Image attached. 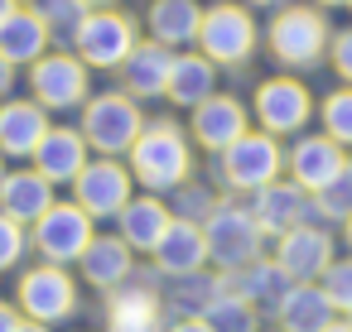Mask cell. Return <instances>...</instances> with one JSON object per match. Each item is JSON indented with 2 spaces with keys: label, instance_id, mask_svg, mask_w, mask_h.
<instances>
[{
  "label": "cell",
  "instance_id": "cell-1",
  "mask_svg": "<svg viewBox=\"0 0 352 332\" xmlns=\"http://www.w3.org/2000/svg\"><path fill=\"white\" fill-rule=\"evenodd\" d=\"M131 164H135V178H140L150 193L179 188V183L188 178V140H184V130L169 126V121H155L150 130L135 135Z\"/></svg>",
  "mask_w": 352,
  "mask_h": 332
},
{
  "label": "cell",
  "instance_id": "cell-2",
  "mask_svg": "<svg viewBox=\"0 0 352 332\" xmlns=\"http://www.w3.org/2000/svg\"><path fill=\"white\" fill-rule=\"evenodd\" d=\"M34 246L49 265H68L82 260V250L92 246V217L78 202H54L39 222H34Z\"/></svg>",
  "mask_w": 352,
  "mask_h": 332
},
{
  "label": "cell",
  "instance_id": "cell-3",
  "mask_svg": "<svg viewBox=\"0 0 352 332\" xmlns=\"http://www.w3.org/2000/svg\"><path fill=\"white\" fill-rule=\"evenodd\" d=\"M135 49V25L116 10H92L87 20H78V54L92 68H116L126 63Z\"/></svg>",
  "mask_w": 352,
  "mask_h": 332
},
{
  "label": "cell",
  "instance_id": "cell-4",
  "mask_svg": "<svg viewBox=\"0 0 352 332\" xmlns=\"http://www.w3.org/2000/svg\"><path fill=\"white\" fill-rule=\"evenodd\" d=\"M198 44L212 63H241L256 49V25L241 5H212L198 25Z\"/></svg>",
  "mask_w": 352,
  "mask_h": 332
},
{
  "label": "cell",
  "instance_id": "cell-5",
  "mask_svg": "<svg viewBox=\"0 0 352 332\" xmlns=\"http://www.w3.org/2000/svg\"><path fill=\"white\" fill-rule=\"evenodd\" d=\"M323 44H328V25H323V15L309 10V5L285 10V15L270 25V49H275L280 63L304 68V63H314V58L323 54Z\"/></svg>",
  "mask_w": 352,
  "mask_h": 332
},
{
  "label": "cell",
  "instance_id": "cell-6",
  "mask_svg": "<svg viewBox=\"0 0 352 332\" xmlns=\"http://www.w3.org/2000/svg\"><path fill=\"white\" fill-rule=\"evenodd\" d=\"M275 174H280V150L270 135H241L222 150V178L232 188L261 193L265 183H275Z\"/></svg>",
  "mask_w": 352,
  "mask_h": 332
},
{
  "label": "cell",
  "instance_id": "cell-7",
  "mask_svg": "<svg viewBox=\"0 0 352 332\" xmlns=\"http://www.w3.org/2000/svg\"><path fill=\"white\" fill-rule=\"evenodd\" d=\"M87 130H82V140L87 145H97L102 154H121V150H131L135 145V135H140V111H135V102H126V97H97L92 106H87V121H82Z\"/></svg>",
  "mask_w": 352,
  "mask_h": 332
},
{
  "label": "cell",
  "instance_id": "cell-8",
  "mask_svg": "<svg viewBox=\"0 0 352 332\" xmlns=\"http://www.w3.org/2000/svg\"><path fill=\"white\" fill-rule=\"evenodd\" d=\"M203 241H208V255H212L217 265L236 270V265H246V260L256 255V246H261V226H256V217H251V212L217 207V212H212V222L203 226Z\"/></svg>",
  "mask_w": 352,
  "mask_h": 332
},
{
  "label": "cell",
  "instance_id": "cell-9",
  "mask_svg": "<svg viewBox=\"0 0 352 332\" xmlns=\"http://www.w3.org/2000/svg\"><path fill=\"white\" fill-rule=\"evenodd\" d=\"M20 308L34 318V322H58L78 308V289L73 279L63 274V265H39L20 279Z\"/></svg>",
  "mask_w": 352,
  "mask_h": 332
},
{
  "label": "cell",
  "instance_id": "cell-10",
  "mask_svg": "<svg viewBox=\"0 0 352 332\" xmlns=\"http://www.w3.org/2000/svg\"><path fill=\"white\" fill-rule=\"evenodd\" d=\"M73 188H78L73 202H78L87 217H116V212L131 202V174H126L121 164H111V159L82 164V174L73 178Z\"/></svg>",
  "mask_w": 352,
  "mask_h": 332
},
{
  "label": "cell",
  "instance_id": "cell-11",
  "mask_svg": "<svg viewBox=\"0 0 352 332\" xmlns=\"http://www.w3.org/2000/svg\"><path fill=\"white\" fill-rule=\"evenodd\" d=\"M30 82H34L39 106H54V111H68V106H78V102L87 97V73H82V63L68 58V54H49V58H39Z\"/></svg>",
  "mask_w": 352,
  "mask_h": 332
},
{
  "label": "cell",
  "instance_id": "cell-12",
  "mask_svg": "<svg viewBox=\"0 0 352 332\" xmlns=\"http://www.w3.org/2000/svg\"><path fill=\"white\" fill-rule=\"evenodd\" d=\"M256 116H261L265 135H289L309 121V92L294 78H270L256 92Z\"/></svg>",
  "mask_w": 352,
  "mask_h": 332
},
{
  "label": "cell",
  "instance_id": "cell-13",
  "mask_svg": "<svg viewBox=\"0 0 352 332\" xmlns=\"http://www.w3.org/2000/svg\"><path fill=\"white\" fill-rule=\"evenodd\" d=\"M275 265H280L289 279H304V284H309V279H318V274L333 265V241H328L323 231H314V226H294V231H285Z\"/></svg>",
  "mask_w": 352,
  "mask_h": 332
},
{
  "label": "cell",
  "instance_id": "cell-14",
  "mask_svg": "<svg viewBox=\"0 0 352 332\" xmlns=\"http://www.w3.org/2000/svg\"><path fill=\"white\" fill-rule=\"evenodd\" d=\"M164 313L150 284H121L107 303V327L111 332H160Z\"/></svg>",
  "mask_w": 352,
  "mask_h": 332
},
{
  "label": "cell",
  "instance_id": "cell-15",
  "mask_svg": "<svg viewBox=\"0 0 352 332\" xmlns=\"http://www.w3.org/2000/svg\"><path fill=\"white\" fill-rule=\"evenodd\" d=\"M49 135V121H44V106L39 102H6L0 106V154H34L39 140Z\"/></svg>",
  "mask_w": 352,
  "mask_h": 332
},
{
  "label": "cell",
  "instance_id": "cell-16",
  "mask_svg": "<svg viewBox=\"0 0 352 332\" xmlns=\"http://www.w3.org/2000/svg\"><path fill=\"white\" fill-rule=\"evenodd\" d=\"M246 135V111L232 102V97H208V102H198V111H193V140L203 145V150H227L232 140H241Z\"/></svg>",
  "mask_w": 352,
  "mask_h": 332
},
{
  "label": "cell",
  "instance_id": "cell-17",
  "mask_svg": "<svg viewBox=\"0 0 352 332\" xmlns=\"http://www.w3.org/2000/svg\"><path fill=\"white\" fill-rule=\"evenodd\" d=\"M34 164H39V174L49 178V183H73L78 174H82V164H87V140L78 135V130H54L49 126V135L39 140V150H34Z\"/></svg>",
  "mask_w": 352,
  "mask_h": 332
},
{
  "label": "cell",
  "instance_id": "cell-18",
  "mask_svg": "<svg viewBox=\"0 0 352 332\" xmlns=\"http://www.w3.org/2000/svg\"><path fill=\"white\" fill-rule=\"evenodd\" d=\"M289 169H294V183H299L304 193H318L328 178H338V174L347 169V159H342V145H338V140L318 135V140H299V145H294Z\"/></svg>",
  "mask_w": 352,
  "mask_h": 332
},
{
  "label": "cell",
  "instance_id": "cell-19",
  "mask_svg": "<svg viewBox=\"0 0 352 332\" xmlns=\"http://www.w3.org/2000/svg\"><path fill=\"white\" fill-rule=\"evenodd\" d=\"M256 226H265V231H294V226H304V217H309V198H304V188L299 183H265L261 193H256Z\"/></svg>",
  "mask_w": 352,
  "mask_h": 332
},
{
  "label": "cell",
  "instance_id": "cell-20",
  "mask_svg": "<svg viewBox=\"0 0 352 332\" xmlns=\"http://www.w3.org/2000/svg\"><path fill=\"white\" fill-rule=\"evenodd\" d=\"M54 207V183L30 169V174H6V183H0V212L15 217V222H39L44 212Z\"/></svg>",
  "mask_w": 352,
  "mask_h": 332
},
{
  "label": "cell",
  "instance_id": "cell-21",
  "mask_svg": "<svg viewBox=\"0 0 352 332\" xmlns=\"http://www.w3.org/2000/svg\"><path fill=\"white\" fill-rule=\"evenodd\" d=\"M208 260V241L193 222H169L164 241L155 246V265L164 274H198V265Z\"/></svg>",
  "mask_w": 352,
  "mask_h": 332
},
{
  "label": "cell",
  "instance_id": "cell-22",
  "mask_svg": "<svg viewBox=\"0 0 352 332\" xmlns=\"http://www.w3.org/2000/svg\"><path fill=\"white\" fill-rule=\"evenodd\" d=\"M44 44H49V25L39 10H15L0 25V58L6 63H39Z\"/></svg>",
  "mask_w": 352,
  "mask_h": 332
},
{
  "label": "cell",
  "instance_id": "cell-23",
  "mask_svg": "<svg viewBox=\"0 0 352 332\" xmlns=\"http://www.w3.org/2000/svg\"><path fill=\"white\" fill-rule=\"evenodd\" d=\"M169 222H174V217H169L164 202H155V198H131V202L121 207V241L135 246V250H155V246L164 241Z\"/></svg>",
  "mask_w": 352,
  "mask_h": 332
},
{
  "label": "cell",
  "instance_id": "cell-24",
  "mask_svg": "<svg viewBox=\"0 0 352 332\" xmlns=\"http://www.w3.org/2000/svg\"><path fill=\"white\" fill-rule=\"evenodd\" d=\"M333 313H338V308H333L328 294L314 289V284H294V289L285 294V303H280V322H285V332H323L328 322H338Z\"/></svg>",
  "mask_w": 352,
  "mask_h": 332
},
{
  "label": "cell",
  "instance_id": "cell-25",
  "mask_svg": "<svg viewBox=\"0 0 352 332\" xmlns=\"http://www.w3.org/2000/svg\"><path fill=\"white\" fill-rule=\"evenodd\" d=\"M121 68H126V87H131L135 97H160V92L169 87V68H174V58H169L164 44H135L131 58H126Z\"/></svg>",
  "mask_w": 352,
  "mask_h": 332
},
{
  "label": "cell",
  "instance_id": "cell-26",
  "mask_svg": "<svg viewBox=\"0 0 352 332\" xmlns=\"http://www.w3.org/2000/svg\"><path fill=\"white\" fill-rule=\"evenodd\" d=\"M82 274L92 284H102V289L121 284L131 274V246L116 241V236H92V246L82 250Z\"/></svg>",
  "mask_w": 352,
  "mask_h": 332
},
{
  "label": "cell",
  "instance_id": "cell-27",
  "mask_svg": "<svg viewBox=\"0 0 352 332\" xmlns=\"http://www.w3.org/2000/svg\"><path fill=\"white\" fill-rule=\"evenodd\" d=\"M198 25H203V10L193 5V0H160V5L150 10L155 44H193Z\"/></svg>",
  "mask_w": 352,
  "mask_h": 332
},
{
  "label": "cell",
  "instance_id": "cell-28",
  "mask_svg": "<svg viewBox=\"0 0 352 332\" xmlns=\"http://www.w3.org/2000/svg\"><path fill=\"white\" fill-rule=\"evenodd\" d=\"M179 106H198V102H208L212 97V58H174V68H169V87H164Z\"/></svg>",
  "mask_w": 352,
  "mask_h": 332
},
{
  "label": "cell",
  "instance_id": "cell-29",
  "mask_svg": "<svg viewBox=\"0 0 352 332\" xmlns=\"http://www.w3.org/2000/svg\"><path fill=\"white\" fill-rule=\"evenodd\" d=\"M232 294H241L246 303H251V298H256V303H285V294H289V274H285L280 265H256L246 279L232 284Z\"/></svg>",
  "mask_w": 352,
  "mask_h": 332
},
{
  "label": "cell",
  "instance_id": "cell-30",
  "mask_svg": "<svg viewBox=\"0 0 352 332\" xmlns=\"http://www.w3.org/2000/svg\"><path fill=\"white\" fill-rule=\"evenodd\" d=\"M208 322H212V332H256L251 303L241 294H217L208 303Z\"/></svg>",
  "mask_w": 352,
  "mask_h": 332
},
{
  "label": "cell",
  "instance_id": "cell-31",
  "mask_svg": "<svg viewBox=\"0 0 352 332\" xmlns=\"http://www.w3.org/2000/svg\"><path fill=\"white\" fill-rule=\"evenodd\" d=\"M314 207H318L323 217H342V222L352 217V164H347L338 178H328V183L318 188V202H314Z\"/></svg>",
  "mask_w": 352,
  "mask_h": 332
},
{
  "label": "cell",
  "instance_id": "cell-32",
  "mask_svg": "<svg viewBox=\"0 0 352 332\" xmlns=\"http://www.w3.org/2000/svg\"><path fill=\"white\" fill-rule=\"evenodd\" d=\"M323 126H328V140L352 145V87L347 92H333L323 102Z\"/></svg>",
  "mask_w": 352,
  "mask_h": 332
},
{
  "label": "cell",
  "instance_id": "cell-33",
  "mask_svg": "<svg viewBox=\"0 0 352 332\" xmlns=\"http://www.w3.org/2000/svg\"><path fill=\"white\" fill-rule=\"evenodd\" d=\"M323 294L333 308H347L352 313V260H333L323 270Z\"/></svg>",
  "mask_w": 352,
  "mask_h": 332
},
{
  "label": "cell",
  "instance_id": "cell-34",
  "mask_svg": "<svg viewBox=\"0 0 352 332\" xmlns=\"http://www.w3.org/2000/svg\"><path fill=\"white\" fill-rule=\"evenodd\" d=\"M20 255H25V231H20V222H15V217L0 212V270H10Z\"/></svg>",
  "mask_w": 352,
  "mask_h": 332
},
{
  "label": "cell",
  "instance_id": "cell-35",
  "mask_svg": "<svg viewBox=\"0 0 352 332\" xmlns=\"http://www.w3.org/2000/svg\"><path fill=\"white\" fill-rule=\"evenodd\" d=\"M333 68H338V73H342V78L352 82V29L333 39Z\"/></svg>",
  "mask_w": 352,
  "mask_h": 332
},
{
  "label": "cell",
  "instance_id": "cell-36",
  "mask_svg": "<svg viewBox=\"0 0 352 332\" xmlns=\"http://www.w3.org/2000/svg\"><path fill=\"white\" fill-rule=\"evenodd\" d=\"M0 332H20V318H15L10 303H0Z\"/></svg>",
  "mask_w": 352,
  "mask_h": 332
},
{
  "label": "cell",
  "instance_id": "cell-37",
  "mask_svg": "<svg viewBox=\"0 0 352 332\" xmlns=\"http://www.w3.org/2000/svg\"><path fill=\"white\" fill-rule=\"evenodd\" d=\"M174 332H212V322H208V318H184Z\"/></svg>",
  "mask_w": 352,
  "mask_h": 332
},
{
  "label": "cell",
  "instance_id": "cell-38",
  "mask_svg": "<svg viewBox=\"0 0 352 332\" xmlns=\"http://www.w3.org/2000/svg\"><path fill=\"white\" fill-rule=\"evenodd\" d=\"M10 15H15V0H0V25H6Z\"/></svg>",
  "mask_w": 352,
  "mask_h": 332
},
{
  "label": "cell",
  "instance_id": "cell-39",
  "mask_svg": "<svg viewBox=\"0 0 352 332\" xmlns=\"http://www.w3.org/2000/svg\"><path fill=\"white\" fill-rule=\"evenodd\" d=\"M6 87H10V63L0 58V92H6Z\"/></svg>",
  "mask_w": 352,
  "mask_h": 332
},
{
  "label": "cell",
  "instance_id": "cell-40",
  "mask_svg": "<svg viewBox=\"0 0 352 332\" xmlns=\"http://www.w3.org/2000/svg\"><path fill=\"white\" fill-rule=\"evenodd\" d=\"M20 332H49V322H34L30 318V322H20Z\"/></svg>",
  "mask_w": 352,
  "mask_h": 332
},
{
  "label": "cell",
  "instance_id": "cell-41",
  "mask_svg": "<svg viewBox=\"0 0 352 332\" xmlns=\"http://www.w3.org/2000/svg\"><path fill=\"white\" fill-rule=\"evenodd\" d=\"M323 332H352V327H347V322H328Z\"/></svg>",
  "mask_w": 352,
  "mask_h": 332
},
{
  "label": "cell",
  "instance_id": "cell-42",
  "mask_svg": "<svg viewBox=\"0 0 352 332\" xmlns=\"http://www.w3.org/2000/svg\"><path fill=\"white\" fill-rule=\"evenodd\" d=\"M78 5H92V10H102V5H111V0H78Z\"/></svg>",
  "mask_w": 352,
  "mask_h": 332
},
{
  "label": "cell",
  "instance_id": "cell-43",
  "mask_svg": "<svg viewBox=\"0 0 352 332\" xmlns=\"http://www.w3.org/2000/svg\"><path fill=\"white\" fill-rule=\"evenodd\" d=\"M251 5H285V0H251Z\"/></svg>",
  "mask_w": 352,
  "mask_h": 332
},
{
  "label": "cell",
  "instance_id": "cell-44",
  "mask_svg": "<svg viewBox=\"0 0 352 332\" xmlns=\"http://www.w3.org/2000/svg\"><path fill=\"white\" fill-rule=\"evenodd\" d=\"M318 5H347V0H318Z\"/></svg>",
  "mask_w": 352,
  "mask_h": 332
},
{
  "label": "cell",
  "instance_id": "cell-45",
  "mask_svg": "<svg viewBox=\"0 0 352 332\" xmlns=\"http://www.w3.org/2000/svg\"><path fill=\"white\" fill-rule=\"evenodd\" d=\"M347 241H352V217H347Z\"/></svg>",
  "mask_w": 352,
  "mask_h": 332
},
{
  "label": "cell",
  "instance_id": "cell-46",
  "mask_svg": "<svg viewBox=\"0 0 352 332\" xmlns=\"http://www.w3.org/2000/svg\"><path fill=\"white\" fill-rule=\"evenodd\" d=\"M0 183H6V174H0Z\"/></svg>",
  "mask_w": 352,
  "mask_h": 332
}]
</instances>
